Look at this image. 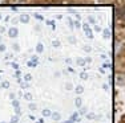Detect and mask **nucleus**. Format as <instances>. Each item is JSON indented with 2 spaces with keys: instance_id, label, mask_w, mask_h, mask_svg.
Returning <instances> with one entry per match:
<instances>
[{
  "instance_id": "nucleus-1",
  "label": "nucleus",
  "mask_w": 125,
  "mask_h": 123,
  "mask_svg": "<svg viewBox=\"0 0 125 123\" xmlns=\"http://www.w3.org/2000/svg\"><path fill=\"white\" fill-rule=\"evenodd\" d=\"M17 34H19V31H17V28H10V31H8V36L11 37V39H15V37H17Z\"/></svg>"
},
{
  "instance_id": "nucleus-2",
  "label": "nucleus",
  "mask_w": 125,
  "mask_h": 123,
  "mask_svg": "<svg viewBox=\"0 0 125 123\" xmlns=\"http://www.w3.org/2000/svg\"><path fill=\"white\" fill-rule=\"evenodd\" d=\"M84 31H85V33H87V36L89 37V39H92V37H93V34H92V32H91V28L88 27V24H84Z\"/></svg>"
},
{
  "instance_id": "nucleus-3",
  "label": "nucleus",
  "mask_w": 125,
  "mask_h": 123,
  "mask_svg": "<svg viewBox=\"0 0 125 123\" xmlns=\"http://www.w3.org/2000/svg\"><path fill=\"white\" fill-rule=\"evenodd\" d=\"M20 21H21V23H24V24H27V23L29 21V15L23 13L21 16H20Z\"/></svg>"
},
{
  "instance_id": "nucleus-4",
  "label": "nucleus",
  "mask_w": 125,
  "mask_h": 123,
  "mask_svg": "<svg viewBox=\"0 0 125 123\" xmlns=\"http://www.w3.org/2000/svg\"><path fill=\"white\" fill-rule=\"evenodd\" d=\"M43 50H44L43 44H41V42H39V44H37V46H36V52H37V53H43Z\"/></svg>"
},
{
  "instance_id": "nucleus-5",
  "label": "nucleus",
  "mask_w": 125,
  "mask_h": 123,
  "mask_svg": "<svg viewBox=\"0 0 125 123\" xmlns=\"http://www.w3.org/2000/svg\"><path fill=\"white\" fill-rule=\"evenodd\" d=\"M51 116L53 118V121H60V118H61V116H60V114H59V113H53Z\"/></svg>"
},
{
  "instance_id": "nucleus-6",
  "label": "nucleus",
  "mask_w": 125,
  "mask_h": 123,
  "mask_svg": "<svg viewBox=\"0 0 125 123\" xmlns=\"http://www.w3.org/2000/svg\"><path fill=\"white\" fill-rule=\"evenodd\" d=\"M51 115H52V113H51L48 109L43 110V116H51Z\"/></svg>"
},
{
  "instance_id": "nucleus-7",
  "label": "nucleus",
  "mask_w": 125,
  "mask_h": 123,
  "mask_svg": "<svg viewBox=\"0 0 125 123\" xmlns=\"http://www.w3.org/2000/svg\"><path fill=\"white\" fill-rule=\"evenodd\" d=\"M83 91H84V89H83V86H77V87H76V93H77V94H81Z\"/></svg>"
},
{
  "instance_id": "nucleus-8",
  "label": "nucleus",
  "mask_w": 125,
  "mask_h": 123,
  "mask_svg": "<svg viewBox=\"0 0 125 123\" xmlns=\"http://www.w3.org/2000/svg\"><path fill=\"white\" fill-rule=\"evenodd\" d=\"M75 103H76L77 107H80V106H81V98H76L75 99Z\"/></svg>"
},
{
  "instance_id": "nucleus-9",
  "label": "nucleus",
  "mask_w": 125,
  "mask_h": 123,
  "mask_svg": "<svg viewBox=\"0 0 125 123\" xmlns=\"http://www.w3.org/2000/svg\"><path fill=\"white\" fill-rule=\"evenodd\" d=\"M1 87H3V89H8V87H10V83H8L7 81H4V82L1 83Z\"/></svg>"
},
{
  "instance_id": "nucleus-10",
  "label": "nucleus",
  "mask_w": 125,
  "mask_h": 123,
  "mask_svg": "<svg viewBox=\"0 0 125 123\" xmlns=\"http://www.w3.org/2000/svg\"><path fill=\"white\" fill-rule=\"evenodd\" d=\"M77 64H79V65H84L85 64V60H83V58H77Z\"/></svg>"
},
{
  "instance_id": "nucleus-11",
  "label": "nucleus",
  "mask_w": 125,
  "mask_h": 123,
  "mask_svg": "<svg viewBox=\"0 0 125 123\" xmlns=\"http://www.w3.org/2000/svg\"><path fill=\"white\" fill-rule=\"evenodd\" d=\"M24 80H25L27 82H29V81H31V80H32V75H31V74H25V77H24Z\"/></svg>"
},
{
  "instance_id": "nucleus-12",
  "label": "nucleus",
  "mask_w": 125,
  "mask_h": 123,
  "mask_svg": "<svg viewBox=\"0 0 125 123\" xmlns=\"http://www.w3.org/2000/svg\"><path fill=\"white\" fill-rule=\"evenodd\" d=\"M24 98L27 99V101H31V99H32V95L29 94V93H27V94L24 95Z\"/></svg>"
},
{
  "instance_id": "nucleus-13",
  "label": "nucleus",
  "mask_w": 125,
  "mask_h": 123,
  "mask_svg": "<svg viewBox=\"0 0 125 123\" xmlns=\"http://www.w3.org/2000/svg\"><path fill=\"white\" fill-rule=\"evenodd\" d=\"M52 45H53V46H56V48H57V46H60V42H59L57 40H55V41H53V42H52Z\"/></svg>"
},
{
  "instance_id": "nucleus-14",
  "label": "nucleus",
  "mask_w": 125,
  "mask_h": 123,
  "mask_svg": "<svg viewBox=\"0 0 125 123\" xmlns=\"http://www.w3.org/2000/svg\"><path fill=\"white\" fill-rule=\"evenodd\" d=\"M5 50V45L4 44H0V52H4Z\"/></svg>"
},
{
  "instance_id": "nucleus-15",
  "label": "nucleus",
  "mask_w": 125,
  "mask_h": 123,
  "mask_svg": "<svg viewBox=\"0 0 125 123\" xmlns=\"http://www.w3.org/2000/svg\"><path fill=\"white\" fill-rule=\"evenodd\" d=\"M81 78H83V80H87L88 74H87V73H81Z\"/></svg>"
},
{
  "instance_id": "nucleus-16",
  "label": "nucleus",
  "mask_w": 125,
  "mask_h": 123,
  "mask_svg": "<svg viewBox=\"0 0 125 123\" xmlns=\"http://www.w3.org/2000/svg\"><path fill=\"white\" fill-rule=\"evenodd\" d=\"M104 37H109V31H108V29L104 31Z\"/></svg>"
},
{
  "instance_id": "nucleus-17",
  "label": "nucleus",
  "mask_w": 125,
  "mask_h": 123,
  "mask_svg": "<svg viewBox=\"0 0 125 123\" xmlns=\"http://www.w3.org/2000/svg\"><path fill=\"white\" fill-rule=\"evenodd\" d=\"M29 109H31V110H35V109H36V105H35V103H31V105H29Z\"/></svg>"
},
{
  "instance_id": "nucleus-18",
  "label": "nucleus",
  "mask_w": 125,
  "mask_h": 123,
  "mask_svg": "<svg viewBox=\"0 0 125 123\" xmlns=\"http://www.w3.org/2000/svg\"><path fill=\"white\" fill-rule=\"evenodd\" d=\"M65 87H67V90H71V89H72V85H71V83H67V85H65Z\"/></svg>"
},
{
  "instance_id": "nucleus-19",
  "label": "nucleus",
  "mask_w": 125,
  "mask_h": 123,
  "mask_svg": "<svg viewBox=\"0 0 125 123\" xmlns=\"http://www.w3.org/2000/svg\"><path fill=\"white\" fill-rule=\"evenodd\" d=\"M35 17H36V19H39V20H44V19H43V16H40V15H37V13L35 15Z\"/></svg>"
},
{
  "instance_id": "nucleus-20",
  "label": "nucleus",
  "mask_w": 125,
  "mask_h": 123,
  "mask_svg": "<svg viewBox=\"0 0 125 123\" xmlns=\"http://www.w3.org/2000/svg\"><path fill=\"white\" fill-rule=\"evenodd\" d=\"M17 122V116H13V118H12V122H11V123H16Z\"/></svg>"
},
{
  "instance_id": "nucleus-21",
  "label": "nucleus",
  "mask_w": 125,
  "mask_h": 123,
  "mask_svg": "<svg viewBox=\"0 0 125 123\" xmlns=\"http://www.w3.org/2000/svg\"><path fill=\"white\" fill-rule=\"evenodd\" d=\"M13 106H15V107H19V102H17V101H13Z\"/></svg>"
},
{
  "instance_id": "nucleus-22",
  "label": "nucleus",
  "mask_w": 125,
  "mask_h": 123,
  "mask_svg": "<svg viewBox=\"0 0 125 123\" xmlns=\"http://www.w3.org/2000/svg\"><path fill=\"white\" fill-rule=\"evenodd\" d=\"M88 118H89V119H93V118H94V114H89Z\"/></svg>"
},
{
  "instance_id": "nucleus-23",
  "label": "nucleus",
  "mask_w": 125,
  "mask_h": 123,
  "mask_svg": "<svg viewBox=\"0 0 125 123\" xmlns=\"http://www.w3.org/2000/svg\"><path fill=\"white\" fill-rule=\"evenodd\" d=\"M21 87H24V89H27V87H28V83H23V85H21Z\"/></svg>"
},
{
  "instance_id": "nucleus-24",
  "label": "nucleus",
  "mask_w": 125,
  "mask_h": 123,
  "mask_svg": "<svg viewBox=\"0 0 125 123\" xmlns=\"http://www.w3.org/2000/svg\"><path fill=\"white\" fill-rule=\"evenodd\" d=\"M1 17H3V16H1V13H0V20H1Z\"/></svg>"
},
{
  "instance_id": "nucleus-25",
  "label": "nucleus",
  "mask_w": 125,
  "mask_h": 123,
  "mask_svg": "<svg viewBox=\"0 0 125 123\" xmlns=\"http://www.w3.org/2000/svg\"><path fill=\"white\" fill-rule=\"evenodd\" d=\"M0 41H1V37H0Z\"/></svg>"
},
{
  "instance_id": "nucleus-26",
  "label": "nucleus",
  "mask_w": 125,
  "mask_h": 123,
  "mask_svg": "<svg viewBox=\"0 0 125 123\" xmlns=\"http://www.w3.org/2000/svg\"><path fill=\"white\" fill-rule=\"evenodd\" d=\"M1 123H4V122H1Z\"/></svg>"
}]
</instances>
